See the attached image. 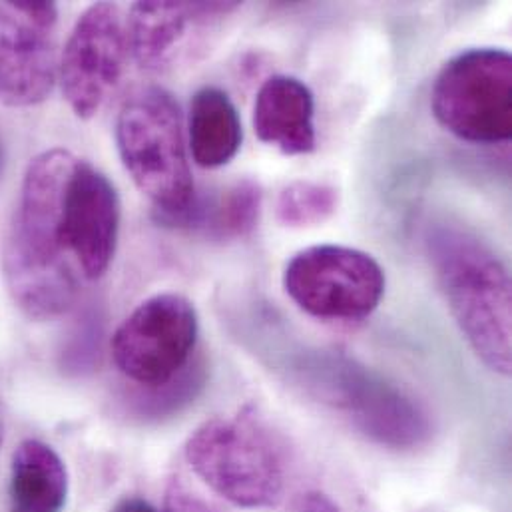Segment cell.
<instances>
[{
  "instance_id": "1",
  "label": "cell",
  "mask_w": 512,
  "mask_h": 512,
  "mask_svg": "<svg viewBox=\"0 0 512 512\" xmlns=\"http://www.w3.org/2000/svg\"><path fill=\"white\" fill-rule=\"evenodd\" d=\"M76 162L72 152L52 148L28 164L2 248L8 293L34 321L64 315L78 295V275L60 240L64 190Z\"/></svg>"
},
{
  "instance_id": "2",
  "label": "cell",
  "mask_w": 512,
  "mask_h": 512,
  "mask_svg": "<svg viewBox=\"0 0 512 512\" xmlns=\"http://www.w3.org/2000/svg\"><path fill=\"white\" fill-rule=\"evenodd\" d=\"M427 256L467 343L495 373L512 369L511 273L469 228L441 220L427 228Z\"/></svg>"
},
{
  "instance_id": "3",
  "label": "cell",
  "mask_w": 512,
  "mask_h": 512,
  "mask_svg": "<svg viewBox=\"0 0 512 512\" xmlns=\"http://www.w3.org/2000/svg\"><path fill=\"white\" fill-rule=\"evenodd\" d=\"M116 144L136 188L152 202L158 224L172 228L198 198L176 98L154 84L134 88L118 112Z\"/></svg>"
},
{
  "instance_id": "4",
  "label": "cell",
  "mask_w": 512,
  "mask_h": 512,
  "mask_svg": "<svg viewBox=\"0 0 512 512\" xmlns=\"http://www.w3.org/2000/svg\"><path fill=\"white\" fill-rule=\"evenodd\" d=\"M303 385L377 445L407 451L431 437L423 407L399 385L339 353L317 351L297 365Z\"/></svg>"
},
{
  "instance_id": "5",
  "label": "cell",
  "mask_w": 512,
  "mask_h": 512,
  "mask_svg": "<svg viewBox=\"0 0 512 512\" xmlns=\"http://www.w3.org/2000/svg\"><path fill=\"white\" fill-rule=\"evenodd\" d=\"M186 461L216 495L236 507L273 509L283 499L281 451L252 411L202 423L186 443Z\"/></svg>"
},
{
  "instance_id": "6",
  "label": "cell",
  "mask_w": 512,
  "mask_h": 512,
  "mask_svg": "<svg viewBox=\"0 0 512 512\" xmlns=\"http://www.w3.org/2000/svg\"><path fill=\"white\" fill-rule=\"evenodd\" d=\"M512 58L505 48H469L435 78L437 122L471 144H505L512 132Z\"/></svg>"
},
{
  "instance_id": "7",
  "label": "cell",
  "mask_w": 512,
  "mask_h": 512,
  "mask_svg": "<svg viewBox=\"0 0 512 512\" xmlns=\"http://www.w3.org/2000/svg\"><path fill=\"white\" fill-rule=\"evenodd\" d=\"M283 289L311 317L357 321L379 307L385 295V271L363 250L321 244L287 261Z\"/></svg>"
},
{
  "instance_id": "8",
  "label": "cell",
  "mask_w": 512,
  "mask_h": 512,
  "mask_svg": "<svg viewBox=\"0 0 512 512\" xmlns=\"http://www.w3.org/2000/svg\"><path fill=\"white\" fill-rule=\"evenodd\" d=\"M198 313L180 293H160L140 303L112 335L118 371L142 389L160 387L192 361Z\"/></svg>"
},
{
  "instance_id": "9",
  "label": "cell",
  "mask_w": 512,
  "mask_h": 512,
  "mask_svg": "<svg viewBox=\"0 0 512 512\" xmlns=\"http://www.w3.org/2000/svg\"><path fill=\"white\" fill-rule=\"evenodd\" d=\"M128 50L126 20L116 4L96 2L78 16L60 60L62 94L78 118L96 116L116 90Z\"/></svg>"
},
{
  "instance_id": "10",
  "label": "cell",
  "mask_w": 512,
  "mask_h": 512,
  "mask_svg": "<svg viewBox=\"0 0 512 512\" xmlns=\"http://www.w3.org/2000/svg\"><path fill=\"white\" fill-rule=\"evenodd\" d=\"M236 2H136L126 20L128 48L146 72L162 74L194 62Z\"/></svg>"
},
{
  "instance_id": "11",
  "label": "cell",
  "mask_w": 512,
  "mask_h": 512,
  "mask_svg": "<svg viewBox=\"0 0 512 512\" xmlns=\"http://www.w3.org/2000/svg\"><path fill=\"white\" fill-rule=\"evenodd\" d=\"M54 2H0V104L44 102L56 82Z\"/></svg>"
},
{
  "instance_id": "12",
  "label": "cell",
  "mask_w": 512,
  "mask_h": 512,
  "mask_svg": "<svg viewBox=\"0 0 512 512\" xmlns=\"http://www.w3.org/2000/svg\"><path fill=\"white\" fill-rule=\"evenodd\" d=\"M120 198L114 184L78 158L62 200L60 240L86 279L102 277L116 254Z\"/></svg>"
},
{
  "instance_id": "13",
  "label": "cell",
  "mask_w": 512,
  "mask_h": 512,
  "mask_svg": "<svg viewBox=\"0 0 512 512\" xmlns=\"http://www.w3.org/2000/svg\"><path fill=\"white\" fill-rule=\"evenodd\" d=\"M257 138L285 156H305L317 148L315 98L309 86L289 74L269 76L254 104Z\"/></svg>"
},
{
  "instance_id": "14",
  "label": "cell",
  "mask_w": 512,
  "mask_h": 512,
  "mask_svg": "<svg viewBox=\"0 0 512 512\" xmlns=\"http://www.w3.org/2000/svg\"><path fill=\"white\" fill-rule=\"evenodd\" d=\"M68 473L60 455L38 439H26L12 455L8 512H62Z\"/></svg>"
},
{
  "instance_id": "15",
  "label": "cell",
  "mask_w": 512,
  "mask_h": 512,
  "mask_svg": "<svg viewBox=\"0 0 512 512\" xmlns=\"http://www.w3.org/2000/svg\"><path fill=\"white\" fill-rule=\"evenodd\" d=\"M190 150L198 166L214 170L230 164L244 142L240 112L218 86L200 88L190 102Z\"/></svg>"
},
{
  "instance_id": "16",
  "label": "cell",
  "mask_w": 512,
  "mask_h": 512,
  "mask_svg": "<svg viewBox=\"0 0 512 512\" xmlns=\"http://www.w3.org/2000/svg\"><path fill=\"white\" fill-rule=\"evenodd\" d=\"M263 204L261 186L246 178L208 200L196 198L194 206L172 226L202 232L216 242L248 238L257 228Z\"/></svg>"
},
{
  "instance_id": "17",
  "label": "cell",
  "mask_w": 512,
  "mask_h": 512,
  "mask_svg": "<svg viewBox=\"0 0 512 512\" xmlns=\"http://www.w3.org/2000/svg\"><path fill=\"white\" fill-rule=\"evenodd\" d=\"M339 206V190L311 180H295L275 200V220L283 228H313L327 222Z\"/></svg>"
},
{
  "instance_id": "18",
  "label": "cell",
  "mask_w": 512,
  "mask_h": 512,
  "mask_svg": "<svg viewBox=\"0 0 512 512\" xmlns=\"http://www.w3.org/2000/svg\"><path fill=\"white\" fill-rule=\"evenodd\" d=\"M206 383V365L202 361H190L188 367L176 375L172 381L142 389V393L134 399L132 409L140 417L160 419L164 415L178 413L182 407L194 403Z\"/></svg>"
},
{
  "instance_id": "19",
  "label": "cell",
  "mask_w": 512,
  "mask_h": 512,
  "mask_svg": "<svg viewBox=\"0 0 512 512\" xmlns=\"http://www.w3.org/2000/svg\"><path fill=\"white\" fill-rule=\"evenodd\" d=\"M164 512H222L216 505L204 501L200 495L190 491L182 479H172L166 497H164Z\"/></svg>"
},
{
  "instance_id": "20",
  "label": "cell",
  "mask_w": 512,
  "mask_h": 512,
  "mask_svg": "<svg viewBox=\"0 0 512 512\" xmlns=\"http://www.w3.org/2000/svg\"><path fill=\"white\" fill-rule=\"evenodd\" d=\"M297 512H341V509L323 493H307L301 499Z\"/></svg>"
},
{
  "instance_id": "21",
  "label": "cell",
  "mask_w": 512,
  "mask_h": 512,
  "mask_svg": "<svg viewBox=\"0 0 512 512\" xmlns=\"http://www.w3.org/2000/svg\"><path fill=\"white\" fill-rule=\"evenodd\" d=\"M110 512H158L146 499L140 497H124L118 501Z\"/></svg>"
},
{
  "instance_id": "22",
  "label": "cell",
  "mask_w": 512,
  "mask_h": 512,
  "mask_svg": "<svg viewBox=\"0 0 512 512\" xmlns=\"http://www.w3.org/2000/svg\"><path fill=\"white\" fill-rule=\"evenodd\" d=\"M2 439H4V411L0 405V447H2Z\"/></svg>"
},
{
  "instance_id": "23",
  "label": "cell",
  "mask_w": 512,
  "mask_h": 512,
  "mask_svg": "<svg viewBox=\"0 0 512 512\" xmlns=\"http://www.w3.org/2000/svg\"><path fill=\"white\" fill-rule=\"evenodd\" d=\"M0 166H2V152H0Z\"/></svg>"
}]
</instances>
